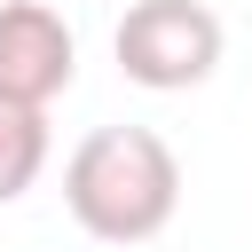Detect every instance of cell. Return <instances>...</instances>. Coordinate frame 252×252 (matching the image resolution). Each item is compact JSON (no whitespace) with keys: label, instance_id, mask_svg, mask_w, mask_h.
I'll use <instances>...</instances> for the list:
<instances>
[{"label":"cell","instance_id":"3957f363","mask_svg":"<svg viewBox=\"0 0 252 252\" xmlns=\"http://www.w3.org/2000/svg\"><path fill=\"white\" fill-rule=\"evenodd\" d=\"M79 79V39L47 0H0V102L47 110Z\"/></svg>","mask_w":252,"mask_h":252},{"label":"cell","instance_id":"277c9868","mask_svg":"<svg viewBox=\"0 0 252 252\" xmlns=\"http://www.w3.org/2000/svg\"><path fill=\"white\" fill-rule=\"evenodd\" d=\"M47 110H24V102H0V205H16L39 173H47Z\"/></svg>","mask_w":252,"mask_h":252},{"label":"cell","instance_id":"7a4b0ae2","mask_svg":"<svg viewBox=\"0 0 252 252\" xmlns=\"http://www.w3.org/2000/svg\"><path fill=\"white\" fill-rule=\"evenodd\" d=\"M220 47H228V32H220V16H213L205 0H134V8L118 16V32H110L118 71H126L134 87H150V94H189V87H205V79L220 71Z\"/></svg>","mask_w":252,"mask_h":252},{"label":"cell","instance_id":"6da1fadb","mask_svg":"<svg viewBox=\"0 0 252 252\" xmlns=\"http://www.w3.org/2000/svg\"><path fill=\"white\" fill-rule=\"evenodd\" d=\"M63 205L94 244H150L181 213V158L158 126H94L63 158Z\"/></svg>","mask_w":252,"mask_h":252}]
</instances>
